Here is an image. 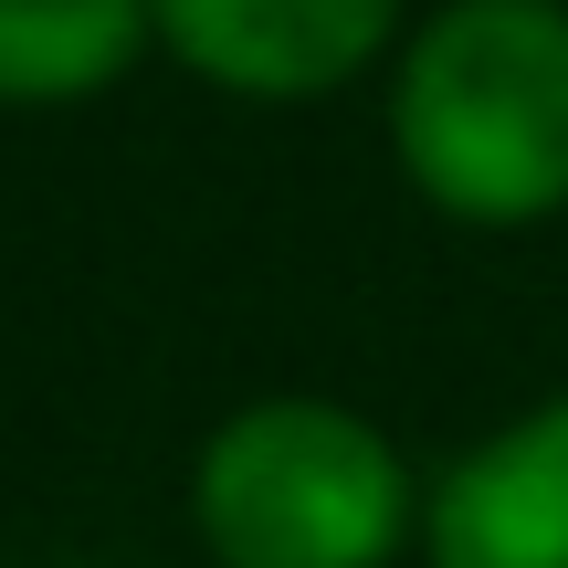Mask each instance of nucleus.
<instances>
[{
    "label": "nucleus",
    "mask_w": 568,
    "mask_h": 568,
    "mask_svg": "<svg viewBox=\"0 0 568 568\" xmlns=\"http://www.w3.org/2000/svg\"><path fill=\"white\" fill-rule=\"evenodd\" d=\"M190 506L222 568H389L410 474L337 400H253L211 432Z\"/></svg>",
    "instance_id": "obj_2"
},
{
    "label": "nucleus",
    "mask_w": 568,
    "mask_h": 568,
    "mask_svg": "<svg viewBox=\"0 0 568 568\" xmlns=\"http://www.w3.org/2000/svg\"><path fill=\"white\" fill-rule=\"evenodd\" d=\"M148 0H0V105H74L105 95L148 53Z\"/></svg>",
    "instance_id": "obj_5"
},
{
    "label": "nucleus",
    "mask_w": 568,
    "mask_h": 568,
    "mask_svg": "<svg viewBox=\"0 0 568 568\" xmlns=\"http://www.w3.org/2000/svg\"><path fill=\"white\" fill-rule=\"evenodd\" d=\"M159 42L232 95H326L389 32L400 0H148Z\"/></svg>",
    "instance_id": "obj_3"
},
{
    "label": "nucleus",
    "mask_w": 568,
    "mask_h": 568,
    "mask_svg": "<svg viewBox=\"0 0 568 568\" xmlns=\"http://www.w3.org/2000/svg\"><path fill=\"white\" fill-rule=\"evenodd\" d=\"M432 568H568V400L506 422L443 474Z\"/></svg>",
    "instance_id": "obj_4"
},
{
    "label": "nucleus",
    "mask_w": 568,
    "mask_h": 568,
    "mask_svg": "<svg viewBox=\"0 0 568 568\" xmlns=\"http://www.w3.org/2000/svg\"><path fill=\"white\" fill-rule=\"evenodd\" d=\"M389 148L410 190L474 232H527L568 211V11L453 0L400 63Z\"/></svg>",
    "instance_id": "obj_1"
}]
</instances>
